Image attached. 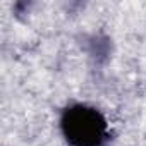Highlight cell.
<instances>
[{"mask_svg":"<svg viewBox=\"0 0 146 146\" xmlns=\"http://www.w3.org/2000/svg\"><path fill=\"white\" fill-rule=\"evenodd\" d=\"M60 131L70 146H103L108 139L105 115L98 108L84 103H74L64 108Z\"/></svg>","mask_w":146,"mask_h":146,"instance_id":"1","label":"cell"},{"mask_svg":"<svg viewBox=\"0 0 146 146\" xmlns=\"http://www.w3.org/2000/svg\"><path fill=\"white\" fill-rule=\"evenodd\" d=\"M90 53L95 55L96 58H100V57H107V55H108V40H100L98 36H93Z\"/></svg>","mask_w":146,"mask_h":146,"instance_id":"2","label":"cell"}]
</instances>
